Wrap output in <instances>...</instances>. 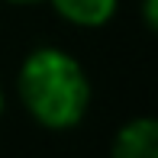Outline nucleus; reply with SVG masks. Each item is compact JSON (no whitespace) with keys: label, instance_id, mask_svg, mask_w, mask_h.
Wrapping results in <instances>:
<instances>
[{"label":"nucleus","instance_id":"f257e3e1","mask_svg":"<svg viewBox=\"0 0 158 158\" xmlns=\"http://www.w3.org/2000/svg\"><path fill=\"white\" fill-rule=\"evenodd\" d=\"M16 90L29 116L45 129H71L90 106V81L64 48L42 45L19 64Z\"/></svg>","mask_w":158,"mask_h":158},{"label":"nucleus","instance_id":"f03ea898","mask_svg":"<svg viewBox=\"0 0 158 158\" xmlns=\"http://www.w3.org/2000/svg\"><path fill=\"white\" fill-rule=\"evenodd\" d=\"M113 158H158V123L152 116L123 123L113 139Z\"/></svg>","mask_w":158,"mask_h":158},{"label":"nucleus","instance_id":"7ed1b4c3","mask_svg":"<svg viewBox=\"0 0 158 158\" xmlns=\"http://www.w3.org/2000/svg\"><path fill=\"white\" fill-rule=\"evenodd\" d=\"M48 3L55 6V13L61 19L84 26V29H97L116 16L119 0H48Z\"/></svg>","mask_w":158,"mask_h":158},{"label":"nucleus","instance_id":"20e7f679","mask_svg":"<svg viewBox=\"0 0 158 158\" xmlns=\"http://www.w3.org/2000/svg\"><path fill=\"white\" fill-rule=\"evenodd\" d=\"M155 6H158V0H145V3H142V16H145V26H148V29L158 26V10H155Z\"/></svg>","mask_w":158,"mask_h":158},{"label":"nucleus","instance_id":"39448f33","mask_svg":"<svg viewBox=\"0 0 158 158\" xmlns=\"http://www.w3.org/2000/svg\"><path fill=\"white\" fill-rule=\"evenodd\" d=\"M10 3H39V0H10Z\"/></svg>","mask_w":158,"mask_h":158},{"label":"nucleus","instance_id":"423d86ee","mask_svg":"<svg viewBox=\"0 0 158 158\" xmlns=\"http://www.w3.org/2000/svg\"><path fill=\"white\" fill-rule=\"evenodd\" d=\"M0 113H3V90H0Z\"/></svg>","mask_w":158,"mask_h":158}]
</instances>
